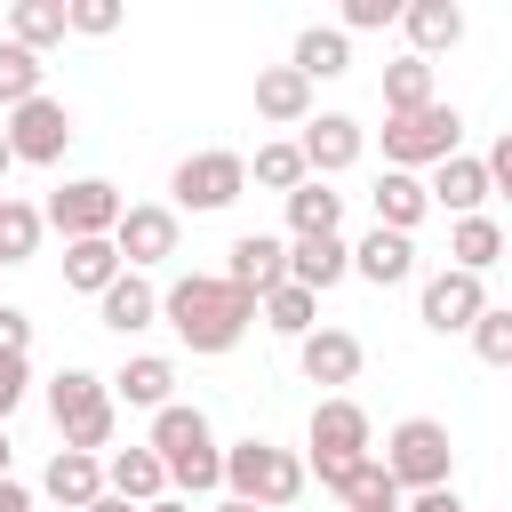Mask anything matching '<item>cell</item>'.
Masks as SVG:
<instances>
[{
	"label": "cell",
	"instance_id": "44dd1931",
	"mask_svg": "<svg viewBox=\"0 0 512 512\" xmlns=\"http://www.w3.org/2000/svg\"><path fill=\"white\" fill-rule=\"evenodd\" d=\"M400 24H408V56H424V64L464 40V8H456V0H408Z\"/></svg>",
	"mask_w": 512,
	"mask_h": 512
},
{
	"label": "cell",
	"instance_id": "b9f144b4",
	"mask_svg": "<svg viewBox=\"0 0 512 512\" xmlns=\"http://www.w3.org/2000/svg\"><path fill=\"white\" fill-rule=\"evenodd\" d=\"M0 352H16V360L32 352V320H24L16 304H0Z\"/></svg>",
	"mask_w": 512,
	"mask_h": 512
},
{
	"label": "cell",
	"instance_id": "9c48e42d",
	"mask_svg": "<svg viewBox=\"0 0 512 512\" xmlns=\"http://www.w3.org/2000/svg\"><path fill=\"white\" fill-rule=\"evenodd\" d=\"M304 440H312V456H304V464H360V456H376V424H368V408H360V400H344V392L312 408Z\"/></svg>",
	"mask_w": 512,
	"mask_h": 512
},
{
	"label": "cell",
	"instance_id": "5bb4252c",
	"mask_svg": "<svg viewBox=\"0 0 512 512\" xmlns=\"http://www.w3.org/2000/svg\"><path fill=\"white\" fill-rule=\"evenodd\" d=\"M40 496H48L56 512H88V504L104 496V456L56 448V456H48V472H40Z\"/></svg>",
	"mask_w": 512,
	"mask_h": 512
},
{
	"label": "cell",
	"instance_id": "d590c367",
	"mask_svg": "<svg viewBox=\"0 0 512 512\" xmlns=\"http://www.w3.org/2000/svg\"><path fill=\"white\" fill-rule=\"evenodd\" d=\"M344 512H400V488H392V472H384L376 456L344 480Z\"/></svg>",
	"mask_w": 512,
	"mask_h": 512
},
{
	"label": "cell",
	"instance_id": "e575fe53",
	"mask_svg": "<svg viewBox=\"0 0 512 512\" xmlns=\"http://www.w3.org/2000/svg\"><path fill=\"white\" fill-rule=\"evenodd\" d=\"M40 72H48V64H40L32 48H16V40H0V104H8V112L40 96Z\"/></svg>",
	"mask_w": 512,
	"mask_h": 512
},
{
	"label": "cell",
	"instance_id": "4316f807",
	"mask_svg": "<svg viewBox=\"0 0 512 512\" xmlns=\"http://www.w3.org/2000/svg\"><path fill=\"white\" fill-rule=\"evenodd\" d=\"M368 200H376V224H384V232H416L424 208H432V200H424V176H400V168H384Z\"/></svg>",
	"mask_w": 512,
	"mask_h": 512
},
{
	"label": "cell",
	"instance_id": "ac0fdd59",
	"mask_svg": "<svg viewBox=\"0 0 512 512\" xmlns=\"http://www.w3.org/2000/svg\"><path fill=\"white\" fill-rule=\"evenodd\" d=\"M256 120H272V128H304V120H312V80L288 72V64H264V72H256Z\"/></svg>",
	"mask_w": 512,
	"mask_h": 512
},
{
	"label": "cell",
	"instance_id": "ab89813d",
	"mask_svg": "<svg viewBox=\"0 0 512 512\" xmlns=\"http://www.w3.org/2000/svg\"><path fill=\"white\" fill-rule=\"evenodd\" d=\"M384 24H400V0H344V24L336 32L352 40V32H384Z\"/></svg>",
	"mask_w": 512,
	"mask_h": 512
},
{
	"label": "cell",
	"instance_id": "ee69618b",
	"mask_svg": "<svg viewBox=\"0 0 512 512\" xmlns=\"http://www.w3.org/2000/svg\"><path fill=\"white\" fill-rule=\"evenodd\" d=\"M0 512H32V488L24 480H0Z\"/></svg>",
	"mask_w": 512,
	"mask_h": 512
},
{
	"label": "cell",
	"instance_id": "f6af8a7d",
	"mask_svg": "<svg viewBox=\"0 0 512 512\" xmlns=\"http://www.w3.org/2000/svg\"><path fill=\"white\" fill-rule=\"evenodd\" d=\"M144 512H192V504H184V496H160V504H144Z\"/></svg>",
	"mask_w": 512,
	"mask_h": 512
},
{
	"label": "cell",
	"instance_id": "30bf717a",
	"mask_svg": "<svg viewBox=\"0 0 512 512\" xmlns=\"http://www.w3.org/2000/svg\"><path fill=\"white\" fill-rule=\"evenodd\" d=\"M112 256H120V272L168 264V256H176V208H160V200H128L120 224H112Z\"/></svg>",
	"mask_w": 512,
	"mask_h": 512
},
{
	"label": "cell",
	"instance_id": "60d3db41",
	"mask_svg": "<svg viewBox=\"0 0 512 512\" xmlns=\"http://www.w3.org/2000/svg\"><path fill=\"white\" fill-rule=\"evenodd\" d=\"M24 392H32V368H24L16 352H0V424L24 408Z\"/></svg>",
	"mask_w": 512,
	"mask_h": 512
},
{
	"label": "cell",
	"instance_id": "bcb514c9",
	"mask_svg": "<svg viewBox=\"0 0 512 512\" xmlns=\"http://www.w3.org/2000/svg\"><path fill=\"white\" fill-rule=\"evenodd\" d=\"M88 512H136V504H120V496H96V504H88Z\"/></svg>",
	"mask_w": 512,
	"mask_h": 512
},
{
	"label": "cell",
	"instance_id": "f35d334b",
	"mask_svg": "<svg viewBox=\"0 0 512 512\" xmlns=\"http://www.w3.org/2000/svg\"><path fill=\"white\" fill-rule=\"evenodd\" d=\"M64 32H88V40L120 32V0H64Z\"/></svg>",
	"mask_w": 512,
	"mask_h": 512
},
{
	"label": "cell",
	"instance_id": "7a4b0ae2",
	"mask_svg": "<svg viewBox=\"0 0 512 512\" xmlns=\"http://www.w3.org/2000/svg\"><path fill=\"white\" fill-rule=\"evenodd\" d=\"M144 448L160 456V472H168V488H176L184 504L224 488V448H216V432H208L200 408H184V400L152 408V440H144Z\"/></svg>",
	"mask_w": 512,
	"mask_h": 512
},
{
	"label": "cell",
	"instance_id": "cb8c5ba5",
	"mask_svg": "<svg viewBox=\"0 0 512 512\" xmlns=\"http://www.w3.org/2000/svg\"><path fill=\"white\" fill-rule=\"evenodd\" d=\"M352 272H360L368 288H400V280L416 272V240H408V232H384V224H376V232H368V240L352 248Z\"/></svg>",
	"mask_w": 512,
	"mask_h": 512
},
{
	"label": "cell",
	"instance_id": "836d02e7",
	"mask_svg": "<svg viewBox=\"0 0 512 512\" xmlns=\"http://www.w3.org/2000/svg\"><path fill=\"white\" fill-rule=\"evenodd\" d=\"M248 176H256L264 192H280V200H288V192L304 184V152H296L288 136H280V144H256V160H248Z\"/></svg>",
	"mask_w": 512,
	"mask_h": 512
},
{
	"label": "cell",
	"instance_id": "2e32d148",
	"mask_svg": "<svg viewBox=\"0 0 512 512\" xmlns=\"http://www.w3.org/2000/svg\"><path fill=\"white\" fill-rule=\"evenodd\" d=\"M104 496H120V504H136V512H144V504H160V496H168L160 456H152L144 440H136V448H112V456H104Z\"/></svg>",
	"mask_w": 512,
	"mask_h": 512
},
{
	"label": "cell",
	"instance_id": "3957f363",
	"mask_svg": "<svg viewBox=\"0 0 512 512\" xmlns=\"http://www.w3.org/2000/svg\"><path fill=\"white\" fill-rule=\"evenodd\" d=\"M376 464L392 472V488H400V496L456 488V440H448V424H440V416H400V424L384 432V456H376Z\"/></svg>",
	"mask_w": 512,
	"mask_h": 512
},
{
	"label": "cell",
	"instance_id": "277c9868",
	"mask_svg": "<svg viewBox=\"0 0 512 512\" xmlns=\"http://www.w3.org/2000/svg\"><path fill=\"white\" fill-rule=\"evenodd\" d=\"M312 480H304V456L296 448H272V440H240V448H224V496H240V504H256V512H280V504H296Z\"/></svg>",
	"mask_w": 512,
	"mask_h": 512
},
{
	"label": "cell",
	"instance_id": "5b68a950",
	"mask_svg": "<svg viewBox=\"0 0 512 512\" xmlns=\"http://www.w3.org/2000/svg\"><path fill=\"white\" fill-rule=\"evenodd\" d=\"M456 144H464V112L440 104V96H432L424 112H392V120H384V168H400V176L440 168Z\"/></svg>",
	"mask_w": 512,
	"mask_h": 512
},
{
	"label": "cell",
	"instance_id": "74e56055",
	"mask_svg": "<svg viewBox=\"0 0 512 512\" xmlns=\"http://www.w3.org/2000/svg\"><path fill=\"white\" fill-rule=\"evenodd\" d=\"M112 432H120V408L104 400L96 416H80V424H64V448H80V456H104V448H112Z\"/></svg>",
	"mask_w": 512,
	"mask_h": 512
},
{
	"label": "cell",
	"instance_id": "1f68e13d",
	"mask_svg": "<svg viewBox=\"0 0 512 512\" xmlns=\"http://www.w3.org/2000/svg\"><path fill=\"white\" fill-rule=\"evenodd\" d=\"M256 312H264V328H272V336H312V328H320V320H312V312H320V296H304L296 280H280L272 296H256Z\"/></svg>",
	"mask_w": 512,
	"mask_h": 512
},
{
	"label": "cell",
	"instance_id": "8fae6325",
	"mask_svg": "<svg viewBox=\"0 0 512 512\" xmlns=\"http://www.w3.org/2000/svg\"><path fill=\"white\" fill-rule=\"evenodd\" d=\"M224 288H240L248 304L256 296H272L280 280H288V240H272V232H240L232 248H224V272H216Z\"/></svg>",
	"mask_w": 512,
	"mask_h": 512
},
{
	"label": "cell",
	"instance_id": "83f0119b",
	"mask_svg": "<svg viewBox=\"0 0 512 512\" xmlns=\"http://www.w3.org/2000/svg\"><path fill=\"white\" fill-rule=\"evenodd\" d=\"M112 392H104V376H88V368H56L48 376V416H56V432L64 424H80V416H96Z\"/></svg>",
	"mask_w": 512,
	"mask_h": 512
},
{
	"label": "cell",
	"instance_id": "ffe728a7",
	"mask_svg": "<svg viewBox=\"0 0 512 512\" xmlns=\"http://www.w3.org/2000/svg\"><path fill=\"white\" fill-rule=\"evenodd\" d=\"M96 320H104L112 336H136V328H152V320H160V288H152L144 272H120V280L96 296Z\"/></svg>",
	"mask_w": 512,
	"mask_h": 512
},
{
	"label": "cell",
	"instance_id": "8d00e7d4",
	"mask_svg": "<svg viewBox=\"0 0 512 512\" xmlns=\"http://www.w3.org/2000/svg\"><path fill=\"white\" fill-rule=\"evenodd\" d=\"M464 336H472V352H480L488 368H512V304H488Z\"/></svg>",
	"mask_w": 512,
	"mask_h": 512
},
{
	"label": "cell",
	"instance_id": "d6a6232c",
	"mask_svg": "<svg viewBox=\"0 0 512 512\" xmlns=\"http://www.w3.org/2000/svg\"><path fill=\"white\" fill-rule=\"evenodd\" d=\"M40 232H48V224H40L32 200H0V272H8V264H32V256H40Z\"/></svg>",
	"mask_w": 512,
	"mask_h": 512
},
{
	"label": "cell",
	"instance_id": "c3c4849f",
	"mask_svg": "<svg viewBox=\"0 0 512 512\" xmlns=\"http://www.w3.org/2000/svg\"><path fill=\"white\" fill-rule=\"evenodd\" d=\"M216 512H256V504H240V496H224V504H216Z\"/></svg>",
	"mask_w": 512,
	"mask_h": 512
},
{
	"label": "cell",
	"instance_id": "4dcf8cb0",
	"mask_svg": "<svg viewBox=\"0 0 512 512\" xmlns=\"http://www.w3.org/2000/svg\"><path fill=\"white\" fill-rule=\"evenodd\" d=\"M432 104V64L424 56H392L384 64V120L392 112H424Z\"/></svg>",
	"mask_w": 512,
	"mask_h": 512
},
{
	"label": "cell",
	"instance_id": "9a60e30c",
	"mask_svg": "<svg viewBox=\"0 0 512 512\" xmlns=\"http://www.w3.org/2000/svg\"><path fill=\"white\" fill-rule=\"evenodd\" d=\"M360 336L352 328H312V336H296V368L312 376V384H352L360 376Z\"/></svg>",
	"mask_w": 512,
	"mask_h": 512
},
{
	"label": "cell",
	"instance_id": "52a82bcc",
	"mask_svg": "<svg viewBox=\"0 0 512 512\" xmlns=\"http://www.w3.org/2000/svg\"><path fill=\"white\" fill-rule=\"evenodd\" d=\"M168 192H176V208L216 216V208H232V200L248 192V160H240V152H184L176 176H168Z\"/></svg>",
	"mask_w": 512,
	"mask_h": 512
},
{
	"label": "cell",
	"instance_id": "d6986e66",
	"mask_svg": "<svg viewBox=\"0 0 512 512\" xmlns=\"http://www.w3.org/2000/svg\"><path fill=\"white\" fill-rule=\"evenodd\" d=\"M424 200H432V208H448V216H480V200H488V168H480L472 152H448V160L432 168Z\"/></svg>",
	"mask_w": 512,
	"mask_h": 512
},
{
	"label": "cell",
	"instance_id": "681fc988",
	"mask_svg": "<svg viewBox=\"0 0 512 512\" xmlns=\"http://www.w3.org/2000/svg\"><path fill=\"white\" fill-rule=\"evenodd\" d=\"M8 168H16V160H8V136H0V176H8Z\"/></svg>",
	"mask_w": 512,
	"mask_h": 512
},
{
	"label": "cell",
	"instance_id": "7bdbcfd3",
	"mask_svg": "<svg viewBox=\"0 0 512 512\" xmlns=\"http://www.w3.org/2000/svg\"><path fill=\"white\" fill-rule=\"evenodd\" d=\"M400 512H472L456 488H424V496H400Z\"/></svg>",
	"mask_w": 512,
	"mask_h": 512
},
{
	"label": "cell",
	"instance_id": "7dc6e473",
	"mask_svg": "<svg viewBox=\"0 0 512 512\" xmlns=\"http://www.w3.org/2000/svg\"><path fill=\"white\" fill-rule=\"evenodd\" d=\"M8 456H16V448H8V424H0V480H8Z\"/></svg>",
	"mask_w": 512,
	"mask_h": 512
},
{
	"label": "cell",
	"instance_id": "7402d4cb",
	"mask_svg": "<svg viewBox=\"0 0 512 512\" xmlns=\"http://www.w3.org/2000/svg\"><path fill=\"white\" fill-rule=\"evenodd\" d=\"M344 232V192H328L320 176H304L288 192V240H336Z\"/></svg>",
	"mask_w": 512,
	"mask_h": 512
},
{
	"label": "cell",
	"instance_id": "4fadbf2b",
	"mask_svg": "<svg viewBox=\"0 0 512 512\" xmlns=\"http://www.w3.org/2000/svg\"><path fill=\"white\" fill-rule=\"evenodd\" d=\"M416 312H424V328H432V336H464V328L488 312V288H480L472 272H432V280H424V296H416Z\"/></svg>",
	"mask_w": 512,
	"mask_h": 512
},
{
	"label": "cell",
	"instance_id": "8992f818",
	"mask_svg": "<svg viewBox=\"0 0 512 512\" xmlns=\"http://www.w3.org/2000/svg\"><path fill=\"white\" fill-rule=\"evenodd\" d=\"M120 184H104V176H72V184H56L48 192V208H40V224H56L64 240H112V224H120Z\"/></svg>",
	"mask_w": 512,
	"mask_h": 512
},
{
	"label": "cell",
	"instance_id": "ba28073f",
	"mask_svg": "<svg viewBox=\"0 0 512 512\" xmlns=\"http://www.w3.org/2000/svg\"><path fill=\"white\" fill-rule=\"evenodd\" d=\"M0 136H8V160H24V168H56V160H64V144H72V112L40 88L32 104H16V112H8V128H0Z\"/></svg>",
	"mask_w": 512,
	"mask_h": 512
},
{
	"label": "cell",
	"instance_id": "603a6c76",
	"mask_svg": "<svg viewBox=\"0 0 512 512\" xmlns=\"http://www.w3.org/2000/svg\"><path fill=\"white\" fill-rule=\"evenodd\" d=\"M488 264H504V224L480 208V216H456L448 224V272H488Z\"/></svg>",
	"mask_w": 512,
	"mask_h": 512
},
{
	"label": "cell",
	"instance_id": "484cf974",
	"mask_svg": "<svg viewBox=\"0 0 512 512\" xmlns=\"http://www.w3.org/2000/svg\"><path fill=\"white\" fill-rule=\"evenodd\" d=\"M288 72H304V80H336V72H352V40H344L336 24H304Z\"/></svg>",
	"mask_w": 512,
	"mask_h": 512
},
{
	"label": "cell",
	"instance_id": "6da1fadb",
	"mask_svg": "<svg viewBox=\"0 0 512 512\" xmlns=\"http://www.w3.org/2000/svg\"><path fill=\"white\" fill-rule=\"evenodd\" d=\"M160 320L192 344V352H232L240 336H248V320H256V304L240 296V288H224L216 272H184L168 296H160Z\"/></svg>",
	"mask_w": 512,
	"mask_h": 512
},
{
	"label": "cell",
	"instance_id": "f546056e",
	"mask_svg": "<svg viewBox=\"0 0 512 512\" xmlns=\"http://www.w3.org/2000/svg\"><path fill=\"white\" fill-rule=\"evenodd\" d=\"M8 40L32 48V56L56 48V40H64V0H16V8H8Z\"/></svg>",
	"mask_w": 512,
	"mask_h": 512
},
{
	"label": "cell",
	"instance_id": "7c38bea8",
	"mask_svg": "<svg viewBox=\"0 0 512 512\" xmlns=\"http://www.w3.org/2000/svg\"><path fill=\"white\" fill-rule=\"evenodd\" d=\"M360 144H368V128L352 120V112H320V120H304V136H296V152H304V176H344L352 160H360Z\"/></svg>",
	"mask_w": 512,
	"mask_h": 512
},
{
	"label": "cell",
	"instance_id": "d4e9b609",
	"mask_svg": "<svg viewBox=\"0 0 512 512\" xmlns=\"http://www.w3.org/2000/svg\"><path fill=\"white\" fill-rule=\"evenodd\" d=\"M344 272H352V248H344V232H336V240H288V280H296L304 296L336 288Z\"/></svg>",
	"mask_w": 512,
	"mask_h": 512
},
{
	"label": "cell",
	"instance_id": "f1b7e54d",
	"mask_svg": "<svg viewBox=\"0 0 512 512\" xmlns=\"http://www.w3.org/2000/svg\"><path fill=\"white\" fill-rule=\"evenodd\" d=\"M120 280V256H112V240H64V288H80V296H104Z\"/></svg>",
	"mask_w": 512,
	"mask_h": 512
},
{
	"label": "cell",
	"instance_id": "e0dca14e",
	"mask_svg": "<svg viewBox=\"0 0 512 512\" xmlns=\"http://www.w3.org/2000/svg\"><path fill=\"white\" fill-rule=\"evenodd\" d=\"M104 392H112V408H168V400H176V360L136 352L120 376H104Z\"/></svg>",
	"mask_w": 512,
	"mask_h": 512
},
{
	"label": "cell",
	"instance_id": "f907efd6",
	"mask_svg": "<svg viewBox=\"0 0 512 512\" xmlns=\"http://www.w3.org/2000/svg\"><path fill=\"white\" fill-rule=\"evenodd\" d=\"M0 200H8V192H0Z\"/></svg>",
	"mask_w": 512,
	"mask_h": 512
}]
</instances>
